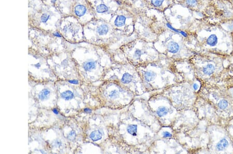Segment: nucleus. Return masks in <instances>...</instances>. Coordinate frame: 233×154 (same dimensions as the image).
Segmentation results:
<instances>
[{"label": "nucleus", "mask_w": 233, "mask_h": 154, "mask_svg": "<svg viewBox=\"0 0 233 154\" xmlns=\"http://www.w3.org/2000/svg\"><path fill=\"white\" fill-rule=\"evenodd\" d=\"M207 13L213 25L233 22V6L229 0H209Z\"/></svg>", "instance_id": "obj_1"}, {"label": "nucleus", "mask_w": 233, "mask_h": 154, "mask_svg": "<svg viewBox=\"0 0 233 154\" xmlns=\"http://www.w3.org/2000/svg\"><path fill=\"white\" fill-rule=\"evenodd\" d=\"M207 44L211 47L216 46L218 42V38L216 34H211L207 39Z\"/></svg>", "instance_id": "obj_2"}, {"label": "nucleus", "mask_w": 233, "mask_h": 154, "mask_svg": "<svg viewBox=\"0 0 233 154\" xmlns=\"http://www.w3.org/2000/svg\"><path fill=\"white\" fill-rule=\"evenodd\" d=\"M167 49L171 53H176L179 49V46L178 43L175 42H169L167 45Z\"/></svg>", "instance_id": "obj_3"}, {"label": "nucleus", "mask_w": 233, "mask_h": 154, "mask_svg": "<svg viewBox=\"0 0 233 154\" xmlns=\"http://www.w3.org/2000/svg\"><path fill=\"white\" fill-rule=\"evenodd\" d=\"M228 145H229V142L227 140H226L225 139H223L220 140L219 142L218 143V144L216 145V148L218 151H223L224 150H225L227 147Z\"/></svg>", "instance_id": "obj_4"}, {"label": "nucleus", "mask_w": 233, "mask_h": 154, "mask_svg": "<svg viewBox=\"0 0 233 154\" xmlns=\"http://www.w3.org/2000/svg\"><path fill=\"white\" fill-rule=\"evenodd\" d=\"M102 134L99 130H95L91 132L90 138L93 141H98L102 139Z\"/></svg>", "instance_id": "obj_5"}, {"label": "nucleus", "mask_w": 233, "mask_h": 154, "mask_svg": "<svg viewBox=\"0 0 233 154\" xmlns=\"http://www.w3.org/2000/svg\"><path fill=\"white\" fill-rule=\"evenodd\" d=\"M50 94V91L48 89H44L40 93L38 97L42 101H44L48 99Z\"/></svg>", "instance_id": "obj_6"}, {"label": "nucleus", "mask_w": 233, "mask_h": 154, "mask_svg": "<svg viewBox=\"0 0 233 154\" xmlns=\"http://www.w3.org/2000/svg\"><path fill=\"white\" fill-rule=\"evenodd\" d=\"M75 12L78 16L81 17L86 13V8L83 5H78L75 8Z\"/></svg>", "instance_id": "obj_7"}, {"label": "nucleus", "mask_w": 233, "mask_h": 154, "mask_svg": "<svg viewBox=\"0 0 233 154\" xmlns=\"http://www.w3.org/2000/svg\"><path fill=\"white\" fill-rule=\"evenodd\" d=\"M125 20H126V18L124 16H122V15L118 16L115 20V24L117 27H120L124 25L125 22Z\"/></svg>", "instance_id": "obj_8"}, {"label": "nucleus", "mask_w": 233, "mask_h": 154, "mask_svg": "<svg viewBox=\"0 0 233 154\" xmlns=\"http://www.w3.org/2000/svg\"><path fill=\"white\" fill-rule=\"evenodd\" d=\"M133 80V76L128 73H124L121 78V82L123 84H127L131 82Z\"/></svg>", "instance_id": "obj_9"}, {"label": "nucleus", "mask_w": 233, "mask_h": 154, "mask_svg": "<svg viewBox=\"0 0 233 154\" xmlns=\"http://www.w3.org/2000/svg\"><path fill=\"white\" fill-rule=\"evenodd\" d=\"M215 70V66L212 64H209L203 68V71L204 74L206 75H211L213 73Z\"/></svg>", "instance_id": "obj_10"}, {"label": "nucleus", "mask_w": 233, "mask_h": 154, "mask_svg": "<svg viewBox=\"0 0 233 154\" xmlns=\"http://www.w3.org/2000/svg\"><path fill=\"white\" fill-rule=\"evenodd\" d=\"M61 98L65 100H70L74 98V94L70 90H67L62 92L61 95Z\"/></svg>", "instance_id": "obj_11"}, {"label": "nucleus", "mask_w": 233, "mask_h": 154, "mask_svg": "<svg viewBox=\"0 0 233 154\" xmlns=\"http://www.w3.org/2000/svg\"><path fill=\"white\" fill-rule=\"evenodd\" d=\"M156 76V73L152 71L146 72L145 74V78L148 82L152 81L155 78Z\"/></svg>", "instance_id": "obj_12"}, {"label": "nucleus", "mask_w": 233, "mask_h": 154, "mask_svg": "<svg viewBox=\"0 0 233 154\" xmlns=\"http://www.w3.org/2000/svg\"><path fill=\"white\" fill-rule=\"evenodd\" d=\"M127 131L130 134L133 136H136L137 135V126L136 125H130L128 127Z\"/></svg>", "instance_id": "obj_13"}, {"label": "nucleus", "mask_w": 233, "mask_h": 154, "mask_svg": "<svg viewBox=\"0 0 233 154\" xmlns=\"http://www.w3.org/2000/svg\"><path fill=\"white\" fill-rule=\"evenodd\" d=\"M96 66L95 63L93 61H89L86 62L84 65V68L86 71H90L95 69Z\"/></svg>", "instance_id": "obj_14"}, {"label": "nucleus", "mask_w": 233, "mask_h": 154, "mask_svg": "<svg viewBox=\"0 0 233 154\" xmlns=\"http://www.w3.org/2000/svg\"><path fill=\"white\" fill-rule=\"evenodd\" d=\"M168 111H169L168 109L166 107L161 106L157 110V114L159 117H161L166 115L168 113Z\"/></svg>", "instance_id": "obj_15"}, {"label": "nucleus", "mask_w": 233, "mask_h": 154, "mask_svg": "<svg viewBox=\"0 0 233 154\" xmlns=\"http://www.w3.org/2000/svg\"><path fill=\"white\" fill-rule=\"evenodd\" d=\"M108 31V27L107 25H102L101 26H100L98 29V32L99 33V34L103 35L104 34H106Z\"/></svg>", "instance_id": "obj_16"}, {"label": "nucleus", "mask_w": 233, "mask_h": 154, "mask_svg": "<svg viewBox=\"0 0 233 154\" xmlns=\"http://www.w3.org/2000/svg\"><path fill=\"white\" fill-rule=\"evenodd\" d=\"M96 11L99 13H103L108 11V7L104 4H101L97 6Z\"/></svg>", "instance_id": "obj_17"}, {"label": "nucleus", "mask_w": 233, "mask_h": 154, "mask_svg": "<svg viewBox=\"0 0 233 154\" xmlns=\"http://www.w3.org/2000/svg\"><path fill=\"white\" fill-rule=\"evenodd\" d=\"M228 106V102L225 100H221L218 103L219 108L222 110H224Z\"/></svg>", "instance_id": "obj_18"}, {"label": "nucleus", "mask_w": 233, "mask_h": 154, "mask_svg": "<svg viewBox=\"0 0 233 154\" xmlns=\"http://www.w3.org/2000/svg\"><path fill=\"white\" fill-rule=\"evenodd\" d=\"M186 4L190 7H195L198 4V0H186Z\"/></svg>", "instance_id": "obj_19"}, {"label": "nucleus", "mask_w": 233, "mask_h": 154, "mask_svg": "<svg viewBox=\"0 0 233 154\" xmlns=\"http://www.w3.org/2000/svg\"><path fill=\"white\" fill-rule=\"evenodd\" d=\"M76 132L74 130H72L68 134L67 138L70 141H72L73 140H75V139L76 138Z\"/></svg>", "instance_id": "obj_20"}, {"label": "nucleus", "mask_w": 233, "mask_h": 154, "mask_svg": "<svg viewBox=\"0 0 233 154\" xmlns=\"http://www.w3.org/2000/svg\"><path fill=\"white\" fill-rule=\"evenodd\" d=\"M163 1H164V0H152L151 2H152V4L154 6L158 7V6H160V5H162Z\"/></svg>", "instance_id": "obj_21"}, {"label": "nucleus", "mask_w": 233, "mask_h": 154, "mask_svg": "<svg viewBox=\"0 0 233 154\" xmlns=\"http://www.w3.org/2000/svg\"><path fill=\"white\" fill-rule=\"evenodd\" d=\"M118 96H119V92L116 90L112 91L109 95V97L112 99H116L117 97H118Z\"/></svg>", "instance_id": "obj_22"}, {"label": "nucleus", "mask_w": 233, "mask_h": 154, "mask_svg": "<svg viewBox=\"0 0 233 154\" xmlns=\"http://www.w3.org/2000/svg\"><path fill=\"white\" fill-rule=\"evenodd\" d=\"M49 18V16L47 14H44L41 17V20L43 22H46Z\"/></svg>", "instance_id": "obj_23"}, {"label": "nucleus", "mask_w": 233, "mask_h": 154, "mask_svg": "<svg viewBox=\"0 0 233 154\" xmlns=\"http://www.w3.org/2000/svg\"><path fill=\"white\" fill-rule=\"evenodd\" d=\"M141 56V51L139 50H137L135 52V55L134 57L136 58V59H138Z\"/></svg>", "instance_id": "obj_24"}, {"label": "nucleus", "mask_w": 233, "mask_h": 154, "mask_svg": "<svg viewBox=\"0 0 233 154\" xmlns=\"http://www.w3.org/2000/svg\"><path fill=\"white\" fill-rule=\"evenodd\" d=\"M163 134V137L164 138H168V137H171L172 136V135L169 132H167V131L164 132Z\"/></svg>", "instance_id": "obj_25"}, {"label": "nucleus", "mask_w": 233, "mask_h": 154, "mask_svg": "<svg viewBox=\"0 0 233 154\" xmlns=\"http://www.w3.org/2000/svg\"><path fill=\"white\" fill-rule=\"evenodd\" d=\"M69 82L71 84H78L79 83L78 81L77 80H71V81H69Z\"/></svg>", "instance_id": "obj_26"}, {"label": "nucleus", "mask_w": 233, "mask_h": 154, "mask_svg": "<svg viewBox=\"0 0 233 154\" xmlns=\"http://www.w3.org/2000/svg\"><path fill=\"white\" fill-rule=\"evenodd\" d=\"M84 111H85V112H86V113H91V112H92V110L91 109H90L86 108V109H84Z\"/></svg>", "instance_id": "obj_27"}, {"label": "nucleus", "mask_w": 233, "mask_h": 154, "mask_svg": "<svg viewBox=\"0 0 233 154\" xmlns=\"http://www.w3.org/2000/svg\"><path fill=\"white\" fill-rule=\"evenodd\" d=\"M193 88L195 90H196L198 88V85L197 84H194L193 85Z\"/></svg>", "instance_id": "obj_28"}, {"label": "nucleus", "mask_w": 233, "mask_h": 154, "mask_svg": "<svg viewBox=\"0 0 233 154\" xmlns=\"http://www.w3.org/2000/svg\"><path fill=\"white\" fill-rule=\"evenodd\" d=\"M52 111L55 114H58L59 112L57 110V109H56V108H55V109H54L53 110H52Z\"/></svg>", "instance_id": "obj_29"}, {"label": "nucleus", "mask_w": 233, "mask_h": 154, "mask_svg": "<svg viewBox=\"0 0 233 154\" xmlns=\"http://www.w3.org/2000/svg\"><path fill=\"white\" fill-rule=\"evenodd\" d=\"M55 36H60V37H61V35L59 34L58 33H55Z\"/></svg>", "instance_id": "obj_30"}, {"label": "nucleus", "mask_w": 233, "mask_h": 154, "mask_svg": "<svg viewBox=\"0 0 233 154\" xmlns=\"http://www.w3.org/2000/svg\"><path fill=\"white\" fill-rule=\"evenodd\" d=\"M230 1V2L232 3V5H233V0H229Z\"/></svg>", "instance_id": "obj_31"}, {"label": "nucleus", "mask_w": 233, "mask_h": 154, "mask_svg": "<svg viewBox=\"0 0 233 154\" xmlns=\"http://www.w3.org/2000/svg\"><path fill=\"white\" fill-rule=\"evenodd\" d=\"M55 1H56V0H52V3L55 2Z\"/></svg>", "instance_id": "obj_32"}]
</instances>
